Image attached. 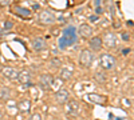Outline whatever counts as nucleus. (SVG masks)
<instances>
[{
  "label": "nucleus",
  "mask_w": 134,
  "mask_h": 120,
  "mask_svg": "<svg viewBox=\"0 0 134 120\" xmlns=\"http://www.w3.org/2000/svg\"><path fill=\"white\" fill-rule=\"evenodd\" d=\"M77 43V30L73 25H68L67 28H64L62 37L58 40V45L60 50H66L67 47H71Z\"/></svg>",
  "instance_id": "1"
},
{
  "label": "nucleus",
  "mask_w": 134,
  "mask_h": 120,
  "mask_svg": "<svg viewBox=\"0 0 134 120\" xmlns=\"http://www.w3.org/2000/svg\"><path fill=\"white\" fill-rule=\"evenodd\" d=\"M101 67L103 68V69H107V71H110V69H113V68H115V64H117V60H115V57L111 56V55H109V53H105L101 56Z\"/></svg>",
  "instance_id": "2"
},
{
  "label": "nucleus",
  "mask_w": 134,
  "mask_h": 120,
  "mask_svg": "<svg viewBox=\"0 0 134 120\" xmlns=\"http://www.w3.org/2000/svg\"><path fill=\"white\" fill-rule=\"evenodd\" d=\"M66 113L68 118H77L78 115L80 113V104L77 102V100H70L67 102V105H66Z\"/></svg>",
  "instance_id": "3"
},
{
  "label": "nucleus",
  "mask_w": 134,
  "mask_h": 120,
  "mask_svg": "<svg viewBox=\"0 0 134 120\" xmlns=\"http://www.w3.org/2000/svg\"><path fill=\"white\" fill-rule=\"evenodd\" d=\"M93 61H94V55H93V52H91V51L83 50L82 52H80V56H79V63H80V66L89 68V67H91Z\"/></svg>",
  "instance_id": "4"
},
{
  "label": "nucleus",
  "mask_w": 134,
  "mask_h": 120,
  "mask_svg": "<svg viewBox=\"0 0 134 120\" xmlns=\"http://www.w3.org/2000/svg\"><path fill=\"white\" fill-rule=\"evenodd\" d=\"M52 84H54V77L48 75V73L42 75L40 79H39V86L43 91H50L52 88Z\"/></svg>",
  "instance_id": "5"
},
{
  "label": "nucleus",
  "mask_w": 134,
  "mask_h": 120,
  "mask_svg": "<svg viewBox=\"0 0 134 120\" xmlns=\"http://www.w3.org/2000/svg\"><path fill=\"white\" fill-rule=\"evenodd\" d=\"M39 21L42 23V24H54L55 23V16L52 12L50 11H42L40 14H39Z\"/></svg>",
  "instance_id": "6"
},
{
  "label": "nucleus",
  "mask_w": 134,
  "mask_h": 120,
  "mask_svg": "<svg viewBox=\"0 0 134 120\" xmlns=\"http://www.w3.org/2000/svg\"><path fill=\"white\" fill-rule=\"evenodd\" d=\"M102 43L106 45L107 48H114V47H117L118 41H117V36L113 34V32H107L102 39Z\"/></svg>",
  "instance_id": "7"
},
{
  "label": "nucleus",
  "mask_w": 134,
  "mask_h": 120,
  "mask_svg": "<svg viewBox=\"0 0 134 120\" xmlns=\"http://www.w3.org/2000/svg\"><path fill=\"white\" fill-rule=\"evenodd\" d=\"M18 80L19 83L23 84V86H32L31 83V73L28 72L27 69H23L18 73Z\"/></svg>",
  "instance_id": "8"
},
{
  "label": "nucleus",
  "mask_w": 134,
  "mask_h": 120,
  "mask_svg": "<svg viewBox=\"0 0 134 120\" xmlns=\"http://www.w3.org/2000/svg\"><path fill=\"white\" fill-rule=\"evenodd\" d=\"M68 98H70V93L64 88L56 91V93H55V99H56V102L59 103V104H66L68 102Z\"/></svg>",
  "instance_id": "9"
},
{
  "label": "nucleus",
  "mask_w": 134,
  "mask_h": 120,
  "mask_svg": "<svg viewBox=\"0 0 134 120\" xmlns=\"http://www.w3.org/2000/svg\"><path fill=\"white\" fill-rule=\"evenodd\" d=\"M31 44H32L34 51H36V52H40V51H43L46 48V41H44L43 37H34Z\"/></svg>",
  "instance_id": "10"
},
{
  "label": "nucleus",
  "mask_w": 134,
  "mask_h": 120,
  "mask_svg": "<svg viewBox=\"0 0 134 120\" xmlns=\"http://www.w3.org/2000/svg\"><path fill=\"white\" fill-rule=\"evenodd\" d=\"M18 73L19 72L15 69V68H12V67H4L1 69V75L4 77H7V79H11V80L18 79Z\"/></svg>",
  "instance_id": "11"
},
{
  "label": "nucleus",
  "mask_w": 134,
  "mask_h": 120,
  "mask_svg": "<svg viewBox=\"0 0 134 120\" xmlns=\"http://www.w3.org/2000/svg\"><path fill=\"white\" fill-rule=\"evenodd\" d=\"M78 34L83 37H90L91 34H93V28L89 24H80L79 28H78Z\"/></svg>",
  "instance_id": "12"
},
{
  "label": "nucleus",
  "mask_w": 134,
  "mask_h": 120,
  "mask_svg": "<svg viewBox=\"0 0 134 120\" xmlns=\"http://www.w3.org/2000/svg\"><path fill=\"white\" fill-rule=\"evenodd\" d=\"M89 44H90V47H91V50H94V51H99L101 48H102V37L101 36H94V37H91L90 39V41H89Z\"/></svg>",
  "instance_id": "13"
},
{
  "label": "nucleus",
  "mask_w": 134,
  "mask_h": 120,
  "mask_svg": "<svg viewBox=\"0 0 134 120\" xmlns=\"http://www.w3.org/2000/svg\"><path fill=\"white\" fill-rule=\"evenodd\" d=\"M87 99H89L91 103H95V104H105V103H106V98L102 95H98V93H89Z\"/></svg>",
  "instance_id": "14"
},
{
  "label": "nucleus",
  "mask_w": 134,
  "mask_h": 120,
  "mask_svg": "<svg viewBox=\"0 0 134 120\" xmlns=\"http://www.w3.org/2000/svg\"><path fill=\"white\" fill-rule=\"evenodd\" d=\"M18 109H19L20 112H23V113L30 112V109H31V102H30L28 99H24V100H22V102H19Z\"/></svg>",
  "instance_id": "15"
},
{
  "label": "nucleus",
  "mask_w": 134,
  "mask_h": 120,
  "mask_svg": "<svg viewBox=\"0 0 134 120\" xmlns=\"http://www.w3.org/2000/svg\"><path fill=\"white\" fill-rule=\"evenodd\" d=\"M14 12H15L16 15L22 16V17H30V16H31V11H30V9L24 8V7H19V5H16V7L14 8Z\"/></svg>",
  "instance_id": "16"
},
{
  "label": "nucleus",
  "mask_w": 134,
  "mask_h": 120,
  "mask_svg": "<svg viewBox=\"0 0 134 120\" xmlns=\"http://www.w3.org/2000/svg\"><path fill=\"white\" fill-rule=\"evenodd\" d=\"M11 98V89L8 88V87H3L1 89H0V99L4 100V102H7Z\"/></svg>",
  "instance_id": "17"
},
{
  "label": "nucleus",
  "mask_w": 134,
  "mask_h": 120,
  "mask_svg": "<svg viewBox=\"0 0 134 120\" xmlns=\"http://www.w3.org/2000/svg\"><path fill=\"white\" fill-rule=\"evenodd\" d=\"M59 76H60L62 80H70V77L73 76V71H71L70 68H62Z\"/></svg>",
  "instance_id": "18"
},
{
  "label": "nucleus",
  "mask_w": 134,
  "mask_h": 120,
  "mask_svg": "<svg viewBox=\"0 0 134 120\" xmlns=\"http://www.w3.org/2000/svg\"><path fill=\"white\" fill-rule=\"evenodd\" d=\"M95 79H97L99 83H105V82H106V76L102 75L101 72H97V73H95Z\"/></svg>",
  "instance_id": "19"
},
{
  "label": "nucleus",
  "mask_w": 134,
  "mask_h": 120,
  "mask_svg": "<svg viewBox=\"0 0 134 120\" xmlns=\"http://www.w3.org/2000/svg\"><path fill=\"white\" fill-rule=\"evenodd\" d=\"M12 27H14V23H12V21H5V23H4V30H5V31L11 30Z\"/></svg>",
  "instance_id": "20"
},
{
  "label": "nucleus",
  "mask_w": 134,
  "mask_h": 120,
  "mask_svg": "<svg viewBox=\"0 0 134 120\" xmlns=\"http://www.w3.org/2000/svg\"><path fill=\"white\" fill-rule=\"evenodd\" d=\"M11 1L12 0H0V5L1 7H7V5L11 4Z\"/></svg>",
  "instance_id": "21"
},
{
  "label": "nucleus",
  "mask_w": 134,
  "mask_h": 120,
  "mask_svg": "<svg viewBox=\"0 0 134 120\" xmlns=\"http://www.w3.org/2000/svg\"><path fill=\"white\" fill-rule=\"evenodd\" d=\"M30 120H42V115L40 113H34L30 118Z\"/></svg>",
  "instance_id": "22"
},
{
  "label": "nucleus",
  "mask_w": 134,
  "mask_h": 120,
  "mask_svg": "<svg viewBox=\"0 0 134 120\" xmlns=\"http://www.w3.org/2000/svg\"><path fill=\"white\" fill-rule=\"evenodd\" d=\"M51 66H52V67H55V68H56V67H59V66H60V60L54 59V60H52V64H51Z\"/></svg>",
  "instance_id": "23"
},
{
  "label": "nucleus",
  "mask_w": 134,
  "mask_h": 120,
  "mask_svg": "<svg viewBox=\"0 0 134 120\" xmlns=\"http://www.w3.org/2000/svg\"><path fill=\"white\" fill-rule=\"evenodd\" d=\"M103 12V9L101 8V7H97V14H102Z\"/></svg>",
  "instance_id": "24"
},
{
  "label": "nucleus",
  "mask_w": 134,
  "mask_h": 120,
  "mask_svg": "<svg viewBox=\"0 0 134 120\" xmlns=\"http://www.w3.org/2000/svg\"><path fill=\"white\" fill-rule=\"evenodd\" d=\"M129 52H130V50H129V48H126V50H123V51H122V53H123V55H127Z\"/></svg>",
  "instance_id": "25"
},
{
  "label": "nucleus",
  "mask_w": 134,
  "mask_h": 120,
  "mask_svg": "<svg viewBox=\"0 0 134 120\" xmlns=\"http://www.w3.org/2000/svg\"><path fill=\"white\" fill-rule=\"evenodd\" d=\"M97 19H98L97 16H90V20L91 21H97Z\"/></svg>",
  "instance_id": "26"
},
{
  "label": "nucleus",
  "mask_w": 134,
  "mask_h": 120,
  "mask_svg": "<svg viewBox=\"0 0 134 120\" xmlns=\"http://www.w3.org/2000/svg\"><path fill=\"white\" fill-rule=\"evenodd\" d=\"M122 39H125V40H127V39H129V35H122Z\"/></svg>",
  "instance_id": "27"
},
{
  "label": "nucleus",
  "mask_w": 134,
  "mask_h": 120,
  "mask_svg": "<svg viewBox=\"0 0 134 120\" xmlns=\"http://www.w3.org/2000/svg\"><path fill=\"white\" fill-rule=\"evenodd\" d=\"M1 119H3V112L0 111V120H1Z\"/></svg>",
  "instance_id": "28"
}]
</instances>
